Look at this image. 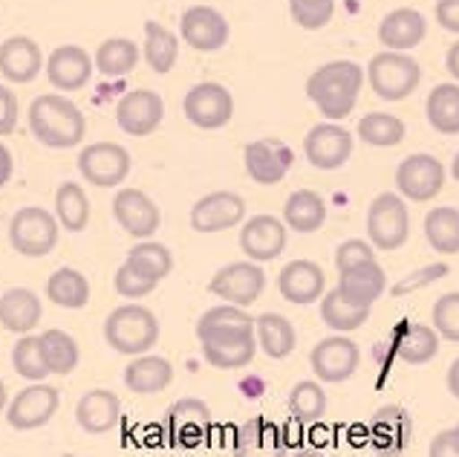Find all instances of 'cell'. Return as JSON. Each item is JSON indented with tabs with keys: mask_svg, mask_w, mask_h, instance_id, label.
<instances>
[{
	"mask_svg": "<svg viewBox=\"0 0 459 457\" xmlns=\"http://www.w3.org/2000/svg\"><path fill=\"white\" fill-rule=\"evenodd\" d=\"M96 61H90L87 49L75 44H64L58 49H52V56L47 61V78L56 90H82L90 75H93Z\"/></svg>",
	"mask_w": 459,
	"mask_h": 457,
	"instance_id": "cell-24",
	"label": "cell"
},
{
	"mask_svg": "<svg viewBox=\"0 0 459 457\" xmlns=\"http://www.w3.org/2000/svg\"><path fill=\"white\" fill-rule=\"evenodd\" d=\"M456 428H459V423H456Z\"/></svg>",
	"mask_w": 459,
	"mask_h": 457,
	"instance_id": "cell-63",
	"label": "cell"
},
{
	"mask_svg": "<svg viewBox=\"0 0 459 457\" xmlns=\"http://www.w3.org/2000/svg\"><path fill=\"white\" fill-rule=\"evenodd\" d=\"M30 130L47 148H75L84 139V113L67 96L47 93L30 104Z\"/></svg>",
	"mask_w": 459,
	"mask_h": 457,
	"instance_id": "cell-2",
	"label": "cell"
},
{
	"mask_svg": "<svg viewBox=\"0 0 459 457\" xmlns=\"http://www.w3.org/2000/svg\"><path fill=\"white\" fill-rule=\"evenodd\" d=\"M448 272H451L448 264H430V267H425V269H416V272H411V276L404 278V281H399L396 286H393V295H408V293H413V290H422V286H428V284H434V281L445 278Z\"/></svg>",
	"mask_w": 459,
	"mask_h": 457,
	"instance_id": "cell-52",
	"label": "cell"
},
{
	"mask_svg": "<svg viewBox=\"0 0 459 457\" xmlns=\"http://www.w3.org/2000/svg\"><path fill=\"white\" fill-rule=\"evenodd\" d=\"M78 171L99 189H113L130 174V154L116 142H93L78 154Z\"/></svg>",
	"mask_w": 459,
	"mask_h": 457,
	"instance_id": "cell-12",
	"label": "cell"
},
{
	"mask_svg": "<svg viewBox=\"0 0 459 457\" xmlns=\"http://www.w3.org/2000/svg\"><path fill=\"white\" fill-rule=\"evenodd\" d=\"M387 290V276L378 260H370V264H359L347 272H338V293L350 298L352 304L361 307H373L382 293Z\"/></svg>",
	"mask_w": 459,
	"mask_h": 457,
	"instance_id": "cell-28",
	"label": "cell"
},
{
	"mask_svg": "<svg viewBox=\"0 0 459 457\" xmlns=\"http://www.w3.org/2000/svg\"><path fill=\"white\" fill-rule=\"evenodd\" d=\"M324 220H326V203L318 191L298 189L290 194V200L283 206V224L292 232H300V234L318 232L324 226Z\"/></svg>",
	"mask_w": 459,
	"mask_h": 457,
	"instance_id": "cell-33",
	"label": "cell"
},
{
	"mask_svg": "<svg viewBox=\"0 0 459 457\" xmlns=\"http://www.w3.org/2000/svg\"><path fill=\"white\" fill-rule=\"evenodd\" d=\"M113 217L127 234L148 241L160 229V206H156L145 191L139 189H122L113 200Z\"/></svg>",
	"mask_w": 459,
	"mask_h": 457,
	"instance_id": "cell-20",
	"label": "cell"
},
{
	"mask_svg": "<svg viewBox=\"0 0 459 457\" xmlns=\"http://www.w3.org/2000/svg\"><path fill=\"white\" fill-rule=\"evenodd\" d=\"M359 139L376 148H393L404 139V122L393 113H367L359 122Z\"/></svg>",
	"mask_w": 459,
	"mask_h": 457,
	"instance_id": "cell-43",
	"label": "cell"
},
{
	"mask_svg": "<svg viewBox=\"0 0 459 457\" xmlns=\"http://www.w3.org/2000/svg\"><path fill=\"white\" fill-rule=\"evenodd\" d=\"M208 290H212V295L222 298L226 304L252 307L266 290V276L255 260H238V264L217 269L214 278L208 281Z\"/></svg>",
	"mask_w": 459,
	"mask_h": 457,
	"instance_id": "cell-7",
	"label": "cell"
},
{
	"mask_svg": "<svg viewBox=\"0 0 459 457\" xmlns=\"http://www.w3.org/2000/svg\"><path fill=\"white\" fill-rule=\"evenodd\" d=\"M41 347H44V359L49 365V374L67 376L78 368V345L70 333L52 328L41 336Z\"/></svg>",
	"mask_w": 459,
	"mask_h": 457,
	"instance_id": "cell-44",
	"label": "cell"
},
{
	"mask_svg": "<svg viewBox=\"0 0 459 457\" xmlns=\"http://www.w3.org/2000/svg\"><path fill=\"white\" fill-rule=\"evenodd\" d=\"M292 457H324L321 452H315V449H300V452H295Z\"/></svg>",
	"mask_w": 459,
	"mask_h": 457,
	"instance_id": "cell-59",
	"label": "cell"
},
{
	"mask_svg": "<svg viewBox=\"0 0 459 457\" xmlns=\"http://www.w3.org/2000/svg\"><path fill=\"white\" fill-rule=\"evenodd\" d=\"M174 382V368L162 356H136L125 368V385L134 394H160Z\"/></svg>",
	"mask_w": 459,
	"mask_h": 457,
	"instance_id": "cell-32",
	"label": "cell"
},
{
	"mask_svg": "<svg viewBox=\"0 0 459 457\" xmlns=\"http://www.w3.org/2000/svg\"><path fill=\"white\" fill-rule=\"evenodd\" d=\"M451 174H454V180L459 182V151L454 154V163H451Z\"/></svg>",
	"mask_w": 459,
	"mask_h": 457,
	"instance_id": "cell-60",
	"label": "cell"
},
{
	"mask_svg": "<svg viewBox=\"0 0 459 457\" xmlns=\"http://www.w3.org/2000/svg\"><path fill=\"white\" fill-rule=\"evenodd\" d=\"M203 356L212 368L220 371H238L246 368L257 354V336L255 333H222L200 338Z\"/></svg>",
	"mask_w": 459,
	"mask_h": 457,
	"instance_id": "cell-22",
	"label": "cell"
},
{
	"mask_svg": "<svg viewBox=\"0 0 459 457\" xmlns=\"http://www.w3.org/2000/svg\"><path fill=\"white\" fill-rule=\"evenodd\" d=\"M4 409H6V385L0 382V411H4Z\"/></svg>",
	"mask_w": 459,
	"mask_h": 457,
	"instance_id": "cell-61",
	"label": "cell"
},
{
	"mask_svg": "<svg viewBox=\"0 0 459 457\" xmlns=\"http://www.w3.org/2000/svg\"><path fill=\"white\" fill-rule=\"evenodd\" d=\"M139 64V47L130 38H108L96 49V70L108 78H122Z\"/></svg>",
	"mask_w": 459,
	"mask_h": 457,
	"instance_id": "cell-40",
	"label": "cell"
},
{
	"mask_svg": "<svg viewBox=\"0 0 459 457\" xmlns=\"http://www.w3.org/2000/svg\"><path fill=\"white\" fill-rule=\"evenodd\" d=\"M338 0H290L292 21L304 30H324L335 15Z\"/></svg>",
	"mask_w": 459,
	"mask_h": 457,
	"instance_id": "cell-48",
	"label": "cell"
},
{
	"mask_svg": "<svg viewBox=\"0 0 459 457\" xmlns=\"http://www.w3.org/2000/svg\"><path fill=\"white\" fill-rule=\"evenodd\" d=\"M165 101L153 90H130L116 104V122L127 136H148L162 125Z\"/></svg>",
	"mask_w": 459,
	"mask_h": 457,
	"instance_id": "cell-16",
	"label": "cell"
},
{
	"mask_svg": "<svg viewBox=\"0 0 459 457\" xmlns=\"http://www.w3.org/2000/svg\"><path fill=\"white\" fill-rule=\"evenodd\" d=\"M64 457H75V454H64Z\"/></svg>",
	"mask_w": 459,
	"mask_h": 457,
	"instance_id": "cell-62",
	"label": "cell"
},
{
	"mask_svg": "<svg viewBox=\"0 0 459 457\" xmlns=\"http://www.w3.org/2000/svg\"><path fill=\"white\" fill-rule=\"evenodd\" d=\"M434 330L445 342L459 345V293H445L434 304Z\"/></svg>",
	"mask_w": 459,
	"mask_h": 457,
	"instance_id": "cell-50",
	"label": "cell"
},
{
	"mask_svg": "<svg viewBox=\"0 0 459 457\" xmlns=\"http://www.w3.org/2000/svg\"><path fill=\"white\" fill-rule=\"evenodd\" d=\"M41 298L26 286H15V290H6L0 295V324L9 333H21L26 336L38 321H41Z\"/></svg>",
	"mask_w": 459,
	"mask_h": 457,
	"instance_id": "cell-30",
	"label": "cell"
},
{
	"mask_svg": "<svg viewBox=\"0 0 459 457\" xmlns=\"http://www.w3.org/2000/svg\"><path fill=\"white\" fill-rule=\"evenodd\" d=\"M58 406H61L58 388H52L47 382H32L9 402L6 420L15 432H35V428L47 426L56 417Z\"/></svg>",
	"mask_w": 459,
	"mask_h": 457,
	"instance_id": "cell-11",
	"label": "cell"
},
{
	"mask_svg": "<svg viewBox=\"0 0 459 457\" xmlns=\"http://www.w3.org/2000/svg\"><path fill=\"white\" fill-rule=\"evenodd\" d=\"M165 432L170 446H179V449H196L203 446L212 435V409L205 406L203 400H177L174 406L168 409L165 417Z\"/></svg>",
	"mask_w": 459,
	"mask_h": 457,
	"instance_id": "cell-9",
	"label": "cell"
},
{
	"mask_svg": "<svg viewBox=\"0 0 459 457\" xmlns=\"http://www.w3.org/2000/svg\"><path fill=\"white\" fill-rule=\"evenodd\" d=\"M290 411H292V420L304 423V426L318 423L321 417L326 414V394H324V388L318 382H312V380L298 382L290 391Z\"/></svg>",
	"mask_w": 459,
	"mask_h": 457,
	"instance_id": "cell-46",
	"label": "cell"
},
{
	"mask_svg": "<svg viewBox=\"0 0 459 457\" xmlns=\"http://www.w3.org/2000/svg\"><path fill=\"white\" fill-rule=\"evenodd\" d=\"M116 293H119L122 298H145L156 290V281L153 276H148L145 269H139L136 264H130V260H125V264L116 269Z\"/></svg>",
	"mask_w": 459,
	"mask_h": 457,
	"instance_id": "cell-49",
	"label": "cell"
},
{
	"mask_svg": "<svg viewBox=\"0 0 459 457\" xmlns=\"http://www.w3.org/2000/svg\"><path fill=\"white\" fill-rule=\"evenodd\" d=\"M179 32L182 41L196 52H214L229 41V21L214 6H191L182 12Z\"/></svg>",
	"mask_w": 459,
	"mask_h": 457,
	"instance_id": "cell-17",
	"label": "cell"
},
{
	"mask_svg": "<svg viewBox=\"0 0 459 457\" xmlns=\"http://www.w3.org/2000/svg\"><path fill=\"white\" fill-rule=\"evenodd\" d=\"M428 122L445 136L459 134V84H437L425 101Z\"/></svg>",
	"mask_w": 459,
	"mask_h": 457,
	"instance_id": "cell-36",
	"label": "cell"
},
{
	"mask_svg": "<svg viewBox=\"0 0 459 457\" xmlns=\"http://www.w3.org/2000/svg\"><path fill=\"white\" fill-rule=\"evenodd\" d=\"M243 163L255 182H260V186H278L292 168L295 156L278 139H255L243 148Z\"/></svg>",
	"mask_w": 459,
	"mask_h": 457,
	"instance_id": "cell-18",
	"label": "cell"
},
{
	"mask_svg": "<svg viewBox=\"0 0 459 457\" xmlns=\"http://www.w3.org/2000/svg\"><path fill=\"white\" fill-rule=\"evenodd\" d=\"M445 67H448V73L454 75V82L459 84V41H454L448 47V56H445Z\"/></svg>",
	"mask_w": 459,
	"mask_h": 457,
	"instance_id": "cell-57",
	"label": "cell"
},
{
	"mask_svg": "<svg viewBox=\"0 0 459 457\" xmlns=\"http://www.w3.org/2000/svg\"><path fill=\"white\" fill-rule=\"evenodd\" d=\"M445 186V165L434 154H411L396 168V189L404 200L428 203Z\"/></svg>",
	"mask_w": 459,
	"mask_h": 457,
	"instance_id": "cell-8",
	"label": "cell"
},
{
	"mask_svg": "<svg viewBox=\"0 0 459 457\" xmlns=\"http://www.w3.org/2000/svg\"><path fill=\"white\" fill-rule=\"evenodd\" d=\"M47 298L64 310H82L90 302V281L78 269L61 267L47 281Z\"/></svg>",
	"mask_w": 459,
	"mask_h": 457,
	"instance_id": "cell-37",
	"label": "cell"
},
{
	"mask_svg": "<svg viewBox=\"0 0 459 457\" xmlns=\"http://www.w3.org/2000/svg\"><path fill=\"white\" fill-rule=\"evenodd\" d=\"M448 391H451V397H456L459 400V359H454L451 362V368H448Z\"/></svg>",
	"mask_w": 459,
	"mask_h": 457,
	"instance_id": "cell-58",
	"label": "cell"
},
{
	"mask_svg": "<svg viewBox=\"0 0 459 457\" xmlns=\"http://www.w3.org/2000/svg\"><path fill=\"white\" fill-rule=\"evenodd\" d=\"M428 35V21L422 12H416L411 6L393 9L378 23V41H382L385 49L393 52H408L413 47H419Z\"/></svg>",
	"mask_w": 459,
	"mask_h": 457,
	"instance_id": "cell-21",
	"label": "cell"
},
{
	"mask_svg": "<svg viewBox=\"0 0 459 457\" xmlns=\"http://www.w3.org/2000/svg\"><path fill=\"white\" fill-rule=\"evenodd\" d=\"M145 58L153 73H170L179 58L177 35L165 30L160 21H145Z\"/></svg>",
	"mask_w": 459,
	"mask_h": 457,
	"instance_id": "cell-41",
	"label": "cell"
},
{
	"mask_svg": "<svg viewBox=\"0 0 459 457\" xmlns=\"http://www.w3.org/2000/svg\"><path fill=\"white\" fill-rule=\"evenodd\" d=\"M425 238L434 252L456 255L459 252V208L454 206L430 208L425 215Z\"/></svg>",
	"mask_w": 459,
	"mask_h": 457,
	"instance_id": "cell-35",
	"label": "cell"
},
{
	"mask_svg": "<svg viewBox=\"0 0 459 457\" xmlns=\"http://www.w3.org/2000/svg\"><path fill=\"white\" fill-rule=\"evenodd\" d=\"M9 243L23 258H44L58 243V220L41 206H23L12 215Z\"/></svg>",
	"mask_w": 459,
	"mask_h": 457,
	"instance_id": "cell-6",
	"label": "cell"
},
{
	"mask_svg": "<svg viewBox=\"0 0 459 457\" xmlns=\"http://www.w3.org/2000/svg\"><path fill=\"white\" fill-rule=\"evenodd\" d=\"M12 368L18 371V376L30 382H41L44 376H49V365L44 359L41 336H21V342L12 347Z\"/></svg>",
	"mask_w": 459,
	"mask_h": 457,
	"instance_id": "cell-45",
	"label": "cell"
},
{
	"mask_svg": "<svg viewBox=\"0 0 459 457\" xmlns=\"http://www.w3.org/2000/svg\"><path fill=\"white\" fill-rule=\"evenodd\" d=\"M393 350L396 356L408 365H425L439 354V333L428 324L404 321L393 333Z\"/></svg>",
	"mask_w": 459,
	"mask_h": 457,
	"instance_id": "cell-31",
	"label": "cell"
},
{
	"mask_svg": "<svg viewBox=\"0 0 459 457\" xmlns=\"http://www.w3.org/2000/svg\"><path fill=\"white\" fill-rule=\"evenodd\" d=\"M234 457H286V437L278 423L252 417L234 437Z\"/></svg>",
	"mask_w": 459,
	"mask_h": 457,
	"instance_id": "cell-23",
	"label": "cell"
},
{
	"mask_svg": "<svg viewBox=\"0 0 459 457\" xmlns=\"http://www.w3.org/2000/svg\"><path fill=\"white\" fill-rule=\"evenodd\" d=\"M160 338V321L142 304H122L116 307L108 321H104V342L116 354L125 356H145Z\"/></svg>",
	"mask_w": 459,
	"mask_h": 457,
	"instance_id": "cell-3",
	"label": "cell"
},
{
	"mask_svg": "<svg viewBox=\"0 0 459 457\" xmlns=\"http://www.w3.org/2000/svg\"><path fill=\"white\" fill-rule=\"evenodd\" d=\"M364 84V70L356 61H330L307 78V96L326 119H344L352 113Z\"/></svg>",
	"mask_w": 459,
	"mask_h": 457,
	"instance_id": "cell-1",
	"label": "cell"
},
{
	"mask_svg": "<svg viewBox=\"0 0 459 457\" xmlns=\"http://www.w3.org/2000/svg\"><path fill=\"white\" fill-rule=\"evenodd\" d=\"M434 15H437L442 30L459 35V0H437Z\"/></svg>",
	"mask_w": 459,
	"mask_h": 457,
	"instance_id": "cell-55",
	"label": "cell"
},
{
	"mask_svg": "<svg viewBox=\"0 0 459 457\" xmlns=\"http://www.w3.org/2000/svg\"><path fill=\"white\" fill-rule=\"evenodd\" d=\"M222 333H255V319L248 316L246 307L220 304L203 312V319L196 321V338L222 336Z\"/></svg>",
	"mask_w": 459,
	"mask_h": 457,
	"instance_id": "cell-38",
	"label": "cell"
},
{
	"mask_svg": "<svg viewBox=\"0 0 459 457\" xmlns=\"http://www.w3.org/2000/svg\"><path fill=\"white\" fill-rule=\"evenodd\" d=\"M75 420L87 435H108L122 420V402L113 391H87L75 406Z\"/></svg>",
	"mask_w": 459,
	"mask_h": 457,
	"instance_id": "cell-26",
	"label": "cell"
},
{
	"mask_svg": "<svg viewBox=\"0 0 459 457\" xmlns=\"http://www.w3.org/2000/svg\"><path fill=\"white\" fill-rule=\"evenodd\" d=\"M367 82H370L373 93L385 101H402L408 99L422 82V67L411 58L408 52H376L367 64Z\"/></svg>",
	"mask_w": 459,
	"mask_h": 457,
	"instance_id": "cell-4",
	"label": "cell"
},
{
	"mask_svg": "<svg viewBox=\"0 0 459 457\" xmlns=\"http://www.w3.org/2000/svg\"><path fill=\"white\" fill-rule=\"evenodd\" d=\"M359 362H361V350L347 336H326L309 354V365L315 376L330 385L347 382L350 376L359 371Z\"/></svg>",
	"mask_w": 459,
	"mask_h": 457,
	"instance_id": "cell-10",
	"label": "cell"
},
{
	"mask_svg": "<svg viewBox=\"0 0 459 457\" xmlns=\"http://www.w3.org/2000/svg\"><path fill=\"white\" fill-rule=\"evenodd\" d=\"M324 269L312 260H290L281 276H278V290L290 304H312L324 298Z\"/></svg>",
	"mask_w": 459,
	"mask_h": 457,
	"instance_id": "cell-25",
	"label": "cell"
},
{
	"mask_svg": "<svg viewBox=\"0 0 459 457\" xmlns=\"http://www.w3.org/2000/svg\"><path fill=\"white\" fill-rule=\"evenodd\" d=\"M44 67V56L41 47H38L32 38L26 35H12L0 44V73L4 78L15 84H26L41 73Z\"/></svg>",
	"mask_w": 459,
	"mask_h": 457,
	"instance_id": "cell-27",
	"label": "cell"
},
{
	"mask_svg": "<svg viewBox=\"0 0 459 457\" xmlns=\"http://www.w3.org/2000/svg\"><path fill=\"white\" fill-rule=\"evenodd\" d=\"M18 125V96L0 84V136L12 134Z\"/></svg>",
	"mask_w": 459,
	"mask_h": 457,
	"instance_id": "cell-53",
	"label": "cell"
},
{
	"mask_svg": "<svg viewBox=\"0 0 459 457\" xmlns=\"http://www.w3.org/2000/svg\"><path fill=\"white\" fill-rule=\"evenodd\" d=\"M255 336H257V347L264 350L269 359H286L298 345L292 321L281 316V312H264V316H257Z\"/></svg>",
	"mask_w": 459,
	"mask_h": 457,
	"instance_id": "cell-34",
	"label": "cell"
},
{
	"mask_svg": "<svg viewBox=\"0 0 459 457\" xmlns=\"http://www.w3.org/2000/svg\"><path fill=\"white\" fill-rule=\"evenodd\" d=\"M56 217L67 232H82L90 224V200L78 182H61L58 186Z\"/></svg>",
	"mask_w": 459,
	"mask_h": 457,
	"instance_id": "cell-42",
	"label": "cell"
},
{
	"mask_svg": "<svg viewBox=\"0 0 459 457\" xmlns=\"http://www.w3.org/2000/svg\"><path fill=\"white\" fill-rule=\"evenodd\" d=\"M182 110H186L188 122L203 127V130H217L222 125L231 122L234 116V99L222 84L217 82H203L191 87L182 101Z\"/></svg>",
	"mask_w": 459,
	"mask_h": 457,
	"instance_id": "cell-13",
	"label": "cell"
},
{
	"mask_svg": "<svg viewBox=\"0 0 459 457\" xmlns=\"http://www.w3.org/2000/svg\"><path fill=\"white\" fill-rule=\"evenodd\" d=\"M9 180H12V154L4 142H0V189H4Z\"/></svg>",
	"mask_w": 459,
	"mask_h": 457,
	"instance_id": "cell-56",
	"label": "cell"
},
{
	"mask_svg": "<svg viewBox=\"0 0 459 457\" xmlns=\"http://www.w3.org/2000/svg\"><path fill=\"white\" fill-rule=\"evenodd\" d=\"M240 250L255 264H269L286 250V224L272 215H257L240 229Z\"/></svg>",
	"mask_w": 459,
	"mask_h": 457,
	"instance_id": "cell-19",
	"label": "cell"
},
{
	"mask_svg": "<svg viewBox=\"0 0 459 457\" xmlns=\"http://www.w3.org/2000/svg\"><path fill=\"white\" fill-rule=\"evenodd\" d=\"M127 260H130V264H136L139 269H145L148 276H153L156 281L168 278L170 269H174V255L168 252V246L156 243V241L136 243L134 250L127 252Z\"/></svg>",
	"mask_w": 459,
	"mask_h": 457,
	"instance_id": "cell-47",
	"label": "cell"
},
{
	"mask_svg": "<svg viewBox=\"0 0 459 457\" xmlns=\"http://www.w3.org/2000/svg\"><path fill=\"white\" fill-rule=\"evenodd\" d=\"M246 200L234 191H212L191 206V229L212 234L243 224Z\"/></svg>",
	"mask_w": 459,
	"mask_h": 457,
	"instance_id": "cell-14",
	"label": "cell"
},
{
	"mask_svg": "<svg viewBox=\"0 0 459 457\" xmlns=\"http://www.w3.org/2000/svg\"><path fill=\"white\" fill-rule=\"evenodd\" d=\"M428 457H459V428H445L430 440Z\"/></svg>",
	"mask_w": 459,
	"mask_h": 457,
	"instance_id": "cell-54",
	"label": "cell"
},
{
	"mask_svg": "<svg viewBox=\"0 0 459 457\" xmlns=\"http://www.w3.org/2000/svg\"><path fill=\"white\" fill-rule=\"evenodd\" d=\"M321 319L326 328H333L335 333H350V330H359L361 324L370 319V307L352 304L335 286V290H330L321 298Z\"/></svg>",
	"mask_w": 459,
	"mask_h": 457,
	"instance_id": "cell-39",
	"label": "cell"
},
{
	"mask_svg": "<svg viewBox=\"0 0 459 457\" xmlns=\"http://www.w3.org/2000/svg\"><path fill=\"white\" fill-rule=\"evenodd\" d=\"M370 435H373L376 449H382L385 454H399L411 443L413 420L402 406H385L376 411L370 423Z\"/></svg>",
	"mask_w": 459,
	"mask_h": 457,
	"instance_id": "cell-29",
	"label": "cell"
},
{
	"mask_svg": "<svg viewBox=\"0 0 459 457\" xmlns=\"http://www.w3.org/2000/svg\"><path fill=\"white\" fill-rule=\"evenodd\" d=\"M304 154L309 165L321 168V171H335L352 154V136L347 127L335 122H321L315 125L304 136Z\"/></svg>",
	"mask_w": 459,
	"mask_h": 457,
	"instance_id": "cell-15",
	"label": "cell"
},
{
	"mask_svg": "<svg viewBox=\"0 0 459 457\" xmlns=\"http://www.w3.org/2000/svg\"><path fill=\"white\" fill-rule=\"evenodd\" d=\"M373 250H376L373 243L359 241V238L344 241L335 250V267H338V272H347V269L359 267V264H370V260H376V252Z\"/></svg>",
	"mask_w": 459,
	"mask_h": 457,
	"instance_id": "cell-51",
	"label": "cell"
},
{
	"mask_svg": "<svg viewBox=\"0 0 459 457\" xmlns=\"http://www.w3.org/2000/svg\"><path fill=\"white\" fill-rule=\"evenodd\" d=\"M367 238L382 252H396L411 238V215L402 194L382 191L367 208Z\"/></svg>",
	"mask_w": 459,
	"mask_h": 457,
	"instance_id": "cell-5",
	"label": "cell"
}]
</instances>
